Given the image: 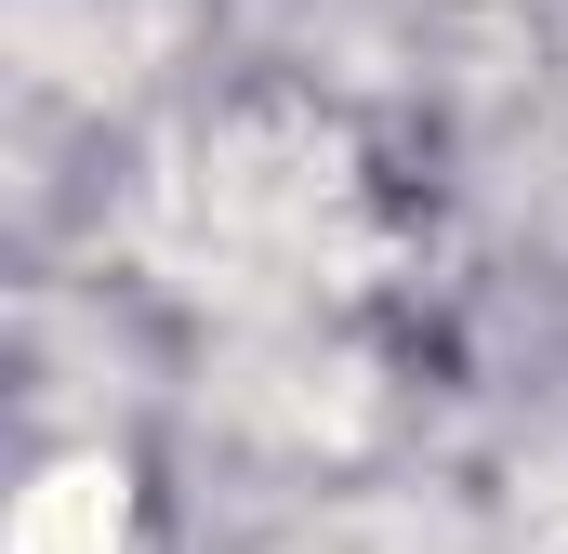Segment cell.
I'll use <instances>...</instances> for the list:
<instances>
[{"mask_svg": "<svg viewBox=\"0 0 568 554\" xmlns=\"http://www.w3.org/2000/svg\"><path fill=\"white\" fill-rule=\"evenodd\" d=\"M120 542V475H53L40 502H27V529H13V554H106Z\"/></svg>", "mask_w": 568, "mask_h": 554, "instance_id": "1", "label": "cell"}]
</instances>
